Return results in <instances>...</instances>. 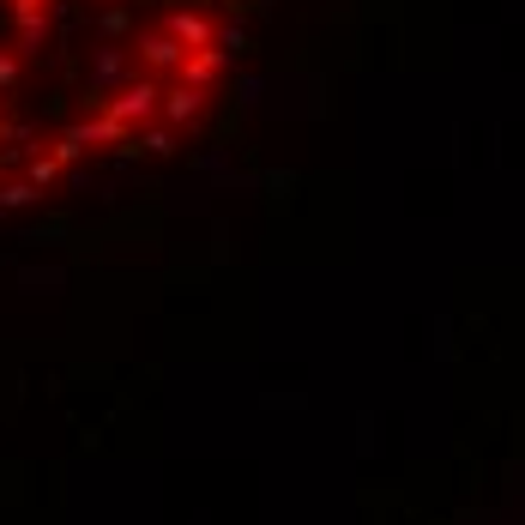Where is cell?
Here are the masks:
<instances>
[{
    "label": "cell",
    "instance_id": "6da1fadb",
    "mask_svg": "<svg viewBox=\"0 0 525 525\" xmlns=\"http://www.w3.org/2000/svg\"><path fill=\"white\" fill-rule=\"evenodd\" d=\"M254 0H0V200L151 151L218 97Z\"/></svg>",
    "mask_w": 525,
    "mask_h": 525
}]
</instances>
